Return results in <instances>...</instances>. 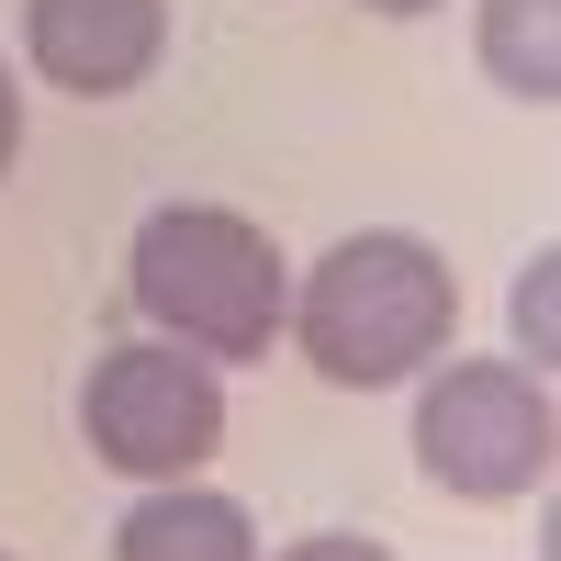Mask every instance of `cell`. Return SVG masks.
I'll list each match as a JSON object with an SVG mask.
<instances>
[{
    "label": "cell",
    "mask_w": 561,
    "mask_h": 561,
    "mask_svg": "<svg viewBox=\"0 0 561 561\" xmlns=\"http://www.w3.org/2000/svg\"><path fill=\"white\" fill-rule=\"evenodd\" d=\"M304 337V359L325 370L337 393H393L415 382L427 359H449V325H460V280L427 237H404V225H370V237H337L314 270L293 314H280Z\"/></svg>",
    "instance_id": "6da1fadb"
},
{
    "label": "cell",
    "mask_w": 561,
    "mask_h": 561,
    "mask_svg": "<svg viewBox=\"0 0 561 561\" xmlns=\"http://www.w3.org/2000/svg\"><path fill=\"white\" fill-rule=\"evenodd\" d=\"M124 280H135V314L192 359H259L293 314V270H280L270 225L225 214V203H158L135 225Z\"/></svg>",
    "instance_id": "7a4b0ae2"
},
{
    "label": "cell",
    "mask_w": 561,
    "mask_h": 561,
    "mask_svg": "<svg viewBox=\"0 0 561 561\" xmlns=\"http://www.w3.org/2000/svg\"><path fill=\"white\" fill-rule=\"evenodd\" d=\"M550 449H561V415L550 382L517 359H449L427 393H415V460L427 483L460 505H517L550 483Z\"/></svg>",
    "instance_id": "3957f363"
},
{
    "label": "cell",
    "mask_w": 561,
    "mask_h": 561,
    "mask_svg": "<svg viewBox=\"0 0 561 561\" xmlns=\"http://www.w3.org/2000/svg\"><path fill=\"white\" fill-rule=\"evenodd\" d=\"M79 427L135 483H192L203 460H214V438H225V382H214V359L169 348V337H135V348L90 359Z\"/></svg>",
    "instance_id": "277c9868"
},
{
    "label": "cell",
    "mask_w": 561,
    "mask_h": 561,
    "mask_svg": "<svg viewBox=\"0 0 561 561\" xmlns=\"http://www.w3.org/2000/svg\"><path fill=\"white\" fill-rule=\"evenodd\" d=\"M23 57L79 102H124L169 57V0H23Z\"/></svg>",
    "instance_id": "5b68a950"
},
{
    "label": "cell",
    "mask_w": 561,
    "mask_h": 561,
    "mask_svg": "<svg viewBox=\"0 0 561 561\" xmlns=\"http://www.w3.org/2000/svg\"><path fill=\"white\" fill-rule=\"evenodd\" d=\"M113 561H259V528L237 494H203V483H147L113 528Z\"/></svg>",
    "instance_id": "8992f818"
},
{
    "label": "cell",
    "mask_w": 561,
    "mask_h": 561,
    "mask_svg": "<svg viewBox=\"0 0 561 561\" xmlns=\"http://www.w3.org/2000/svg\"><path fill=\"white\" fill-rule=\"evenodd\" d=\"M472 45H483V79L505 102H528V113L561 102V0H483Z\"/></svg>",
    "instance_id": "52a82bcc"
},
{
    "label": "cell",
    "mask_w": 561,
    "mask_h": 561,
    "mask_svg": "<svg viewBox=\"0 0 561 561\" xmlns=\"http://www.w3.org/2000/svg\"><path fill=\"white\" fill-rule=\"evenodd\" d=\"M550 280H561V248H539V259H528V280H517V337H528V370H550V359H561V314H550Z\"/></svg>",
    "instance_id": "ba28073f"
},
{
    "label": "cell",
    "mask_w": 561,
    "mask_h": 561,
    "mask_svg": "<svg viewBox=\"0 0 561 561\" xmlns=\"http://www.w3.org/2000/svg\"><path fill=\"white\" fill-rule=\"evenodd\" d=\"M280 561H393L382 539H359V528H314V539H293Z\"/></svg>",
    "instance_id": "9c48e42d"
},
{
    "label": "cell",
    "mask_w": 561,
    "mask_h": 561,
    "mask_svg": "<svg viewBox=\"0 0 561 561\" xmlns=\"http://www.w3.org/2000/svg\"><path fill=\"white\" fill-rule=\"evenodd\" d=\"M12 147H23V90H12V68H0V169H12Z\"/></svg>",
    "instance_id": "30bf717a"
},
{
    "label": "cell",
    "mask_w": 561,
    "mask_h": 561,
    "mask_svg": "<svg viewBox=\"0 0 561 561\" xmlns=\"http://www.w3.org/2000/svg\"><path fill=\"white\" fill-rule=\"evenodd\" d=\"M359 12H382V23H415V12H438V0H359Z\"/></svg>",
    "instance_id": "8fae6325"
}]
</instances>
